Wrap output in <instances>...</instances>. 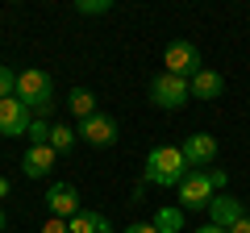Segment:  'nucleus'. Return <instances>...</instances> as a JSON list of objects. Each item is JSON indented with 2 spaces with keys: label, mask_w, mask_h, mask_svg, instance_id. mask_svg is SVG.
Returning a JSON list of instances; mask_svg holds the SVG:
<instances>
[{
  "label": "nucleus",
  "mask_w": 250,
  "mask_h": 233,
  "mask_svg": "<svg viewBox=\"0 0 250 233\" xmlns=\"http://www.w3.org/2000/svg\"><path fill=\"white\" fill-rule=\"evenodd\" d=\"M29 121H34V113H29L17 96H13V100H0V134H4V137H25Z\"/></svg>",
  "instance_id": "obj_7"
},
{
  "label": "nucleus",
  "mask_w": 250,
  "mask_h": 233,
  "mask_svg": "<svg viewBox=\"0 0 250 233\" xmlns=\"http://www.w3.org/2000/svg\"><path fill=\"white\" fill-rule=\"evenodd\" d=\"M67 229L71 233H117L113 221H108L104 213H92V208H80V213L67 221Z\"/></svg>",
  "instance_id": "obj_13"
},
{
  "label": "nucleus",
  "mask_w": 250,
  "mask_h": 233,
  "mask_svg": "<svg viewBox=\"0 0 250 233\" xmlns=\"http://www.w3.org/2000/svg\"><path fill=\"white\" fill-rule=\"evenodd\" d=\"M196 233H229V229H221V225H213V221H208V225H200Z\"/></svg>",
  "instance_id": "obj_23"
},
{
  "label": "nucleus",
  "mask_w": 250,
  "mask_h": 233,
  "mask_svg": "<svg viewBox=\"0 0 250 233\" xmlns=\"http://www.w3.org/2000/svg\"><path fill=\"white\" fill-rule=\"evenodd\" d=\"M46 208H50V216H59V221H71V216L80 213V192H75V183H50Z\"/></svg>",
  "instance_id": "obj_8"
},
{
  "label": "nucleus",
  "mask_w": 250,
  "mask_h": 233,
  "mask_svg": "<svg viewBox=\"0 0 250 233\" xmlns=\"http://www.w3.org/2000/svg\"><path fill=\"white\" fill-rule=\"evenodd\" d=\"M179 150H184V158H188L192 171H205V167H213V158H217V137L213 134H188Z\"/></svg>",
  "instance_id": "obj_6"
},
{
  "label": "nucleus",
  "mask_w": 250,
  "mask_h": 233,
  "mask_svg": "<svg viewBox=\"0 0 250 233\" xmlns=\"http://www.w3.org/2000/svg\"><path fill=\"white\" fill-rule=\"evenodd\" d=\"M50 121H46V116H34V121H29V129H25V137H29V146H50Z\"/></svg>",
  "instance_id": "obj_16"
},
{
  "label": "nucleus",
  "mask_w": 250,
  "mask_h": 233,
  "mask_svg": "<svg viewBox=\"0 0 250 233\" xmlns=\"http://www.w3.org/2000/svg\"><path fill=\"white\" fill-rule=\"evenodd\" d=\"M125 233H159V229H154V221H134Z\"/></svg>",
  "instance_id": "obj_22"
},
{
  "label": "nucleus",
  "mask_w": 250,
  "mask_h": 233,
  "mask_svg": "<svg viewBox=\"0 0 250 233\" xmlns=\"http://www.w3.org/2000/svg\"><path fill=\"white\" fill-rule=\"evenodd\" d=\"M50 146H54V154H67L75 146V129L71 125H54L50 129Z\"/></svg>",
  "instance_id": "obj_17"
},
{
  "label": "nucleus",
  "mask_w": 250,
  "mask_h": 233,
  "mask_svg": "<svg viewBox=\"0 0 250 233\" xmlns=\"http://www.w3.org/2000/svg\"><path fill=\"white\" fill-rule=\"evenodd\" d=\"M163 63H167V75H179V79H192L196 71H205L200 50L192 42H171L167 54H163Z\"/></svg>",
  "instance_id": "obj_5"
},
{
  "label": "nucleus",
  "mask_w": 250,
  "mask_h": 233,
  "mask_svg": "<svg viewBox=\"0 0 250 233\" xmlns=\"http://www.w3.org/2000/svg\"><path fill=\"white\" fill-rule=\"evenodd\" d=\"M229 233H250V216H242V221H238V225H233V229H229Z\"/></svg>",
  "instance_id": "obj_24"
},
{
  "label": "nucleus",
  "mask_w": 250,
  "mask_h": 233,
  "mask_svg": "<svg viewBox=\"0 0 250 233\" xmlns=\"http://www.w3.org/2000/svg\"><path fill=\"white\" fill-rule=\"evenodd\" d=\"M150 100L159 108H167V113H175V108H184L188 100H192V88H188V79H179V75H154L150 83Z\"/></svg>",
  "instance_id": "obj_4"
},
{
  "label": "nucleus",
  "mask_w": 250,
  "mask_h": 233,
  "mask_svg": "<svg viewBox=\"0 0 250 233\" xmlns=\"http://www.w3.org/2000/svg\"><path fill=\"white\" fill-rule=\"evenodd\" d=\"M17 100H21L34 116H50V113H54V83H50V75L38 71V67L17 71Z\"/></svg>",
  "instance_id": "obj_2"
},
{
  "label": "nucleus",
  "mask_w": 250,
  "mask_h": 233,
  "mask_svg": "<svg viewBox=\"0 0 250 233\" xmlns=\"http://www.w3.org/2000/svg\"><path fill=\"white\" fill-rule=\"evenodd\" d=\"M67 108H71L75 121H88V116H96V113H100V108H96V92H88V88H71Z\"/></svg>",
  "instance_id": "obj_14"
},
{
  "label": "nucleus",
  "mask_w": 250,
  "mask_h": 233,
  "mask_svg": "<svg viewBox=\"0 0 250 233\" xmlns=\"http://www.w3.org/2000/svg\"><path fill=\"white\" fill-rule=\"evenodd\" d=\"M175 196H179V208L184 213H196V208H208L213 204V183H208V171H188L184 175V183L175 188Z\"/></svg>",
  "instance_id": "obj_3"
},
{
  "label": "nucleus",
  "mask_w": 250,
  "mask_h": 233,
  "mask_svg": "<svg viewBox=\"0 0 250 233\" xmlns=\"http://www.w3.org/2000/svg\"><path fill=\"white\" fill-rule=\"evenodd\" d=\"M54 162H59V154H54V146H29L25 158H21V171H25L29 179H42V175H50Z\"/></svg>",
  "instance_id": "obj_11"
},
{
  "label": "nucleus",
  "mask_w": 250,
  "mask_h": 233,
  "mask_svg": "<svg viewBox=\"0 0 250 233\" xmlns=\"http://www.w3.org/2000/svg\"><path fill=\"white\" fill-rule=\"evenodd\" d=\"M4 196H9V179H0V200H4Z\"/></svg>",
  "instance_id": "obj_26"
},
{
  "label": "nucleus",
  "mask_w": 250,
  "mask_h": 233,
  "mask_svg": "<svg viewBox=\"0 0 250 233\" xmlns=\"http://www.w3.org/2000/svg\"><path fill=\"white\" fill-rule=\"evenodd\" d=\"M208 183H213V192H221L225 183H229V175H225V171H217V167H208Z\"/></svg>",
  "instance_id": "obj_20"
},
{
  "label": "nucleus",
  "mask_w": 250,
  "mask_h": 233,
  "mask_svg": "<svg viewBox=\"0 0 250 233\" xmlns=\"http://www.w3.org/2000/svg\"><path fill=\"white\" fill-rule=\"evenodd\" d=\"M113 0H75V13L80 17H96V13H108Z\"/></svg>",
  "instance_id": "obj_18"
},
{
  "label": "nucleus",
  "mask_w": 250,
  "mask_h": 233,
  "mask_svg": "<svg viewBox=\"0 0 250 233\" xmlns=\"http://www.w3.org/2000/svg\"><path fill=\"white\" fill-rule=\"evenodd\" d=\"M80 137L88 146H113L121 134H117V121L108 113H96V116H88V121H80Z\"/></svg>",
  "instance_id": "obj_9"
},
{
  "label": "nucleus",
  "mask_w": 250,
  "mask_h": 233,
  "mask_svg": "<svg viewBox=\"0 0 250 233\" xmlns=\"http://www.w3.org/2000/svg\"><path fill=\"white\" fill-rule=\"evenodd\" d=\"M188 88H192V100H217L225 92V79L213 71V67H205V71H196L192 79H188Z\"/></svg>",
  "instance_id": "obj_12"
},
{
  "label": "nucleus",
  "mask_w": 250,
  "mask_h": 233,
  "mask_svg": "<svg viewBox=\"0 0 250 233\" xmlns=\"http://www.w3.org/2000/svg\"><path fill=\"white\" fill-rule=\"evenodd\" d=\"M188 158L179 146H154L150 154H146V167H142V179L154 183V188H179L188 175Z\"/></svg>",
  "instance_id": "obj_1"
},
{
  "label": "nucleus",
  "mask_w": 250,
  "mask_h": 233,
  "mask_svg": "<svg viewBox=\"0 0 250 233\" xmlns=\"http://www.w3.org/2000/svg\"><path fill=\"white\" fill-rule=\"evenodd\" d=\"M154 229L159 233H184V208H175V204L159 208L154 213Z\"/></svg>",
  "instance_id": "obj_15"
},
{
  "label": "nucleus",
  "mask_w": 250,
  "mask_h": 233,
  "mask_svg": "<svg viewBox=\"0 0 250 233\" xmlns=\"http://www.w3.org/2000/svg\"><path fill=\"white\" fill-rule=\"evenodd\" d=\"M4 229H9V216H4V208H0V233H4Z\"/></svg>",
  "instance_id": "obj_25"
},
{
  "label": "nucleus",
  "mask_w": 250,
  "mask_h": 233,
  "mask_svg": "<svg viewBox=\"0 0 250 233\" xmlns=\"http://www.w3.org/2000/svg\"><path fill=\"white\" fill-rule=\"evenodd\" d=\"M42 233H71V229H67V221H59V216H50V221L42 225Z\"/></svg>",
  "instance_id": "obj_21"
},
{
  "label": "nucleus",
  "mask_w": 250,
  "mask_h": 233,
  "mask_svg": "<svg viewBox=\"0 0 250 233\" xmlns=\"http://www.w3.org/2000/svg\"><path fill=\"white\" fill-rule=\"evenodd\" d=\"M242 216H246V204L238 196H213V204H208V221L221 225V229H233Z\"/></svg>",
  "instance_id": "obj_10"
},
{
  "label": "nucleus",
  "mask_w": 250,
  "mask_h": 233,
  "mask_svg": "<svg viewBox=\"0 0 250 233\" xmlns=\"http://www.w3.org/2000/svg\"><path fill=\"white\" fill-rule=\"evenodd\" d=\"M13 96H17V71L0 67V100H13Z\"/></svg>",
  "instance_id": "obj_19"
}]
</instances>
